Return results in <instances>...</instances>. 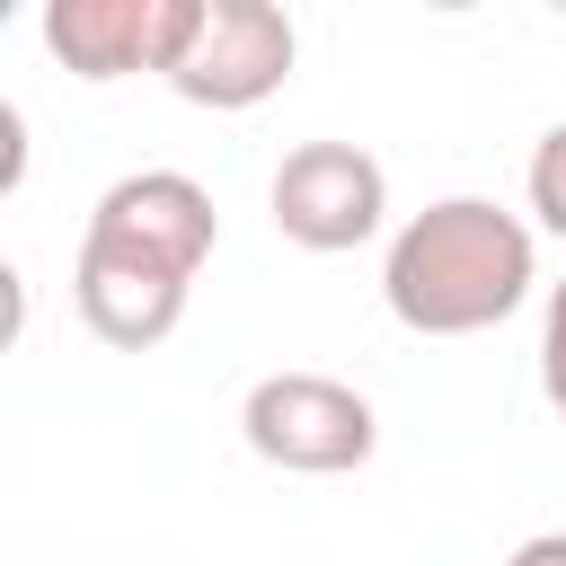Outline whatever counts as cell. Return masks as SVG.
Segmentation results:
<instances>
[{
  "label": "cell",
  "mask_w": 566,
  "mask_h": 566,
  "mask_svg": "<svg viewBox=\"0 0 566 566\" xmlns=\"http://www.w3.org/2000/svg\"><path fill=\"white\" fill-rule=\"evenodd\" d=\"M195 0H53L44 9V53L71 80H124V71H168L186 44Z\"/></svg>",
  "instance_id": "8992f818"
},
{
  "label": "cell",
  "mask_w": 566,
  "mask_h": 566,
  "mask_svg": "<svg viewBox=\"0 0 566 566\" xmlns=\"http://www.w3.org/2000/svg\"><path fill=\"white\" fill-rule=\"evenodd\" d=\"M186 274H159V265H142V256H115V248H88L80 239V256H71V301H80V318H88V336H106V345H124V354H150L177 318H186Z\"/></svg>",
  "instance_id": "52a82bcc"
},
{
  "label": "cell",
  "mask_w": 566,
  "mask_h": 566,
  "mask_svg": "<svg viewBox=\"0 0 566 566\" xmlns=\"http://www.w3.org/2000/svg\"><path fill=\"white\" fill-rule=\"evenodd\" d=\"M292 18L274 0H195L186 18V44L177 62L159 71L186 106H212V115H239V106H265L283 80H292Z\"/></svg>",
  "instance_id": "3957f363"
},
{
  "label": "cell",
  "mask_w": 566,
  "mask_h": 566,
  "mask_svg": "<svg viewBox=\"0 0 566 566\" xmlns=\"http://www.w3.org/2000/svg\"><path fill=\"white\" fill-rule=\"evenodd\" d=\"M239 433L265 469H292V478H345L380 451L371 398L327 371H265L239 407Z\"/></svg>",
  "instance_id": "7a4b0ae2"
},
{
  "label": "cell",
  "mask_w": 566,
  "mask_h": 566,
  "mask_svg": "<svg viewBox=\"0 0 566 566\" xmlns=\"http://www.w3.org/2000/svg\"><path fill=\"white\" fill-rule=\"evenodd\" d=\"M265 203H274V230L292 248L345 256L389 221V177H380V159L363 142H301V150H283Z\"/></svg>",
  "instance_id": "277c9868"
},
{
  "label": "cell",
  "mask_w": 566,
  "mask_h": 566,
  "mask_svg": "<svg viewBox=\"0 0 566 566\" xmlns=\"http://www.w3.org/2000/svg\"><path fill=\"white\" fill-rule=\"evenodd\" d=\"M504 566H566V531H539V539H522Z\"/></svg>",
  "instance_id": "30bf717a"
},
{
  "label": "cell",
  "mask_w": 566,
  "mask_h": 566,
  "mask_svg": "<svg viewBox=\"0 0 566 566\" xmlns=\"http://www.w3.org/2000/svg\"><path fill=\"white\" fill-rule=\"evenodd\" d=\"M539 389L566 416V283H548V318H539Z\"/></svg>",
  "instance_id": "9c48e42d"
},
{
  "label": "cell",
  "mask_w": 566,
  "mask_h": 566,
  "mask_svg": "<svg viewBox=\"0 0 566 566\" xmlns=\"http://www.w3.org/2000/svg\"><path fill=\"white\" fill-rule=\"evenodd\" d=\"M80 239L195 283L203 256H212V239H221V212H212V195H203L186 168H133V177H115V186L97 195V212H88Z\"/></svg>",
  "instance_id": "5b68a950"
},
{
  "label": "cell",
  "mask_w": 566,
  "mask_h": 566,
  "mask_svg": "<svg viewBox=\"0 0 566 566\" xmlns=\"http://www.w3.org/2000/svg\"><path fill=\"white\" fill-rule=\"evenodd\" d=\"M539 283L531 230L486 195H442L416 221H398L380 256V301L407 336H478L504 327Z\"/></svg>",
  "instance_id": "6da1fadb"
},
{
  "label": "cell",
  "mask_w": 566,
  "mask_h": 566,
  "mask_svg": "<svg viewBox=\"0 0 566 566\" xmlns=\"http://www.w3.org/2000/svg\"><path fill=\"white\" fill-rule=\"evenodd\" d=\"M531 212H539L548 239H566V124H548L539 150H531Z\"/></svg>",
  "instance_id": "ba28073f"
}]
</instances>
